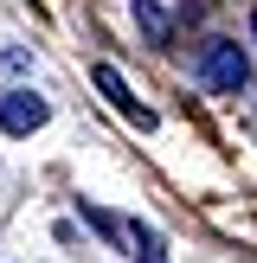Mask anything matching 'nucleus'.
Returning a JSON list of instances; mask_svg holds the SVG:
<instances>
[{
  "label": "nucleus",
  "instance_id": "2",
  "mask_svg": "<svg viewBox=\"0 0 257 263\" xmlns=\"http://www.w3.org/2000/svg\"><path fill=\"white\" fill-rule=\"evenodd\" d=\"M0 128H7V135H32V128H45V103H39L32 90H13V97L0 103Z\"/></svg>",
  "mask_w": 257,
  "mask_h": 263
},
{
  "label": "nucleus",
  "instance_id": "3",
  "mask_svg": "<svg viewBox=\"0 0 257 263\" xmlns=\"http://www.w3.org/2000/svg\"><path fill=\"white\" fill-rule=\"evenodd\" d=\"M97 90H103V97H109V103H116V109H122V116H135V122H141V128H148V122H154V116H148V109H141V103H135V97H128V84H122V71H109V64H97Z\"/></svg>",
  "mask_w": 257,
  "mask_h": 263
},
{
  "label": "nucleus",
  "instance_id": "1",
  "mask_svg": "<svg viewBox=\"0 0 257 263\" xmlns=\"http://www.w3.org/2000/svg\"><path fill=\"white\" fill-rule=\"evenodd\" d=\"M244 77H251V64H244V51L231 39H206L199 45V84L206 90H244Z\"/></svg>",
  "mask_w": 257,
  "mask_h": 263
},
{
  "label": "nucleus",
  "instance_id": "4",
  "mask_svg": "<svg viewBox=\"0 0 257 263\" xmlns=\"http://www.w3.org/2000/svg\"><path fill=\"white\" fill-rule=\"evenodd\" d=\"M135 13H141V26H148V39H167V20L148 7V0H135Z\"/></svg>",
  "mask_w": 257,
  "mask_h": 263
},
{
  "label": "nucleus",
  "instance_id": "5",
  "mask_svg": "<svg viewBox=\"0 0 257 263\" xmlns=\"http://www.w3.org/2000/svg\"><path fill=\"white\" fill-rule=\"evenodd\" d=\"M135 244H141V263H167V257H161V238H154V231H135Z\"/></svg>",
  "mask_w": 257,
  "mask_h": 263
},
{
  "label": "nucleus",
  "instance_id": "6",
  "mask_svg": "<svg viewBox=\"0 0 257 263\" xmlns=\"http://www.w3.org/2000/svg\"><path fill=\"white\" fill-rule=\"evenodd\" d=\"M251 32H257V20H251Z\"/></svg>",
  "mask_w": 257,
  "mask_h": 263
}]
</instances>
